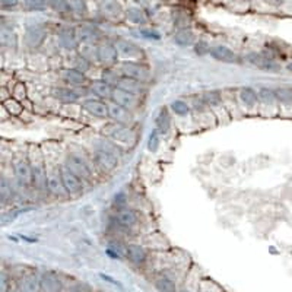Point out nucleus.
Listing matches in <instances>:
<instances>
[{
	"mask_svg": "<svg viewBox=\"0 0 292 292\" xmlns=\"http://www.w3.org/2000/svg\"><path fill=\"white\" fill-rule=\"evenodd\" d=\"M124 257L127 259V262L133 264L134 267H143L149 260V255L145 250V247L141 244H127L126 247V253Z\"/></svg>",
	"mask_w": 292,
	"mask_h": 292,
	"instance_id": "nucleus-21",
	"label": "nucleus"
},
{
	"mask_svg": "<svg viewBox=\"0 0 292 292\" xmlns=\"http://www.w3.org/2000/svg\"><path fill=\"white\" fill-rule=\"evenodd\" d=\"M44 158H46V164H47L48 194H51L54 198H66V190L63 187L62 174H60V164L62 162H57L56 157L48 155L46 152H44Z\"/></svg>",
	"mask_w": 292,
	"mask_h": 292,
	"instance_id": "nucleus-2",
	"label": "nucleus"
},
{
	"mask_svg": "<svg viewBox=\"0 0 292 292\" xmlns=\"http://www.w3.org/2000/svg\"><path fill=\"white\" fill-rule=\"evenodd\" d=\"M92 66H94V65L77 51L75 57H73V66L70 67H73V69H76V70H79V72H82V73H85L86 75V73L92 69Z\"/></svg>",
	"mask_w": 292,
	"mask_h": 292,
	"instance_id": "nucleus-39",
	"label": "nucleus"
},
{
	"mask_svg": "<svg viewBox=\"0 0 292 292\" xmlns=\"http://www.w3.org/2000/svg\"><path fill=\"white\" fill-rule=\"evenodd\" d=\"M0 110H2V122H5L8 117H10V114H9V111L3 107V105H0Z\"/></svg>",
	"mask_w": 292,
	"mask_h": 292,
	"instance_id": "nucleus-54",
	"label": "nucleus"
},
{
	"mask_svg": "<svg viewBox=\"0 0 292 292\" xmlns=\"http://www.w3.org/2000/svg\"><path fill=\"white\" fill-rule=\"evenodd\" d=\"M100 10L104 16L113 22L126 21V9L120 2H100Z\"/></svg>",
	"mask_w": 292,
	"mask_h": 292,
	"instance_id": "nucleus-24",
	"label": "nucleus"
},
{
	"mask_svg": "<svg viewBox=\"0 0 292 292\" xmlns=\"http://www.w3.org/2000/svg\"><path fill=\"white\" fill-rule=\"evenodd\" d=\"M100 276H101V278H103L104 281H107V282H110L111 283V285H115V286H122V285H120V283L117 282V281H114L113 278H110V276H107V275H100Z\"/></svg>",
	"mask_w": 292,
	"mask_h": 292,
	"instance_id": "nucleus-53",
	"label": "nucleus"
},
{
	"mask_svg": "<svg viewBox=\"0 0 292 292\" xmlns=\"http://www.w3.org/2000/svg\"><path fill=\"white\" fill-rule=\"evenodd\" d=\"M28 160L32 171V189H35L38 193L48 194L47 183V164L44 158V152L37 145L28 146Z\"/></svg>",
	"mask_w": 292,
	"mask_h": 292,
	"instance_id": "nucleus-1",
	"label": "nucleus"
},
{
	"mask_svg": "<svg viewBox=\"0 0 292 292\" xmlns=\"http://www.w3.org/2000/svg\"><path fill=\"white\" fill-rule=\"evenodd\" d=\"M139 32H141V35L143 38H148V40H160L161 35L157 32V31H153V29H146V28H141L139 29Z\"/></svg>",
	"mask_w": 292,
	"mask_h": 292,
	"instance_id": "nucleus-49",
	"label": "nucleus"
},
{
	"mask_svg": "<svg viewBox=\"0 0 292 292\" xmlns=\"http://www.w3.org/2000/svg\"><path fill=\"white\" fill-rule=\"evenodd\" d=\"M22 8L25 9V12H44L48 8V2L27 0V2H22Z\"/></svg>",
	"mask_w": 292,
	"mask_h": 292,
	"instance_id": "nucleus-40",
	"label": "nucleus"
},
{
	"mask_svg": "<svg viewBox=\"0 0 292 292\" xmlns=\"http://www.w3.org/2000/svg\"><path fill=\"white\" fill-rule=\"evenodd\" d=\"M259 103H260V114L264 117H274L279 114V104L276 98V91L270 88H260L257 89Z\"/></svg>",
	"mask_w": 292,
	"mask_h": 292,
	"instance_id": "nucleus-11",
	"label": "nucleus"
},
{
	"mask_svg": "<svg viewBox=\"0 0 292 292\" xmlns=\"http://www.w3.org/2000/svg\"><path fill=\"white\" fill-rule=\"evenodd\" d=\"M136 132L133 130L130 126H122V124H115L114 127L110 129L108 132V139L113 141L117 146H120L122 149H129L134 146L136 143Z\"/></svg>",
	"mask_w": 292,
	"mask_h": 292,
	"instance_id": "nucleus-9",
	"label": "nucleus"
},
{
	"mask_svg": "<svg viewBox=\"0 0 292 292\" xmlns=\"http://www.w3.org/2000/svg\"><path fill=\"white\" fill-rule=\"evenodd\" d=\"M60 77H62V81H63L66 85L72 86L73 89H76V88H84V86L86 85L89 86L91 85V82H92V81H89V77H88L85 73L76 70L73 67H65V69H62V70H60Z\"/></svg>",
	"mask_w": 292,
	"mask_h": 292,
	"instance_id": "nucleus-18",
	"label": "nucleus"
},
{
	"mask_svg": "<svg viewBox=\"0 0 292 292\" xmlns=\"http://www.w3.org/2000/svg\"><path fill=\"white\" fill-rule=\"evenodd\" d=\"M41 292H66L67 285L54 270H44L40 275Z\"/></svg>",
	"mask_w": 292,
	"mask_h": 292,
	"instance_id": "nucleus-15",
	"label": "nucleus"
},
{
	"mask_svg": "<svg viewBox=\"0 0 292 292\" xmlns=\"http://www.w3.org/2000/svg\"><path fill=\"white\" fill-rule=\"evenodd\" d=\"M153 286L158 292H177L179 285L174 278H171L165 274H158L153 279Z\"/></svg>",
	"mask_w": 292,
	"mask_h": 292,
	"instance_id": "nucleus-33",
	"label": "nucleus"
},
{
	"mask_svg": "<svg viewBox=\"0 0 292 292\" xmlns=\"http://www.w3.org/2000/svg\"><path fill=\"white\" fill-rule=\"evenodd\" d=\"M237 101L240 105L241 113L247 115L260 114V103H259V94L251 86H243L237 91Z\"/></svg>",
	"mask_w": 292,
	"mask_h": 292,
	"instance_id": "nucleus-6",
	"label": "nucleus"
},
{
	"mask_svg": "<svg viewBox=\"0 0 292 292\" xmlns=\"http://www.w3.org/2000/svg\"><path fill=\"white\" fill-rule=\"evenodd\" d=\"M12 98H15L19 103H24L27 100V88L24 84H21V82L16 84V86L12 91Z\"/></svg>",
	"mask_w": 292,
	"mask_h": 292,
	"instance_id": "nucleus-45",
	"label": "nucleus"
},
{
	"mask_svg": "<svg viewBox=\"0 0 292 292\" xmlns=\"http://www.w3.org/2000/svg\"><path fill=\"white\" fill-rule=\"evenodd\" d=\"M111 224H113L115 231H122L124 234L130 232L139 224V215L136 210H133L130 207H122V209H115L113 218H111Z\"/></svg>",
	"mask_w": 292,
	"mask_h": 292,
	"instance_id": "nucleus-5",
	"label": "nucleus"
},
{
	"mask_svg": "<svg viewBox=\"0 0 292 292\" xmlns=\"http://www.w3.org/2000/svg\"><path fill=\"white\" fill-rule=\"evenodd\" d=\"M91 160L92 164L103 172H111L117 168L119 165V157L113 152L105 151L101 148H94L91 152Z\"/></svg>",
	"mask_w": 292,
	"mask_h": 292,
	"instance_id": "nucleus-12",
	"label": "nucleus"
},
{
	"mask_svg": "<svg viewBox=\"0 0 292 292\" xmlns=\"http://www.w3.org/2000/svg\"><path fill=\"white\" fill-rule=\"evenodd\" d=\"M70 8H72V13H75L76 16L82 18L85 16L86 12V2H70Z\"/></svg>",
	"mask_w": 292,
	"mask_h": 292,
	"instance_id": "nucleus-46",
	"label": "nucleus"
},
{
	"mask_svg": "<svg viewBox=\"0 0 292 292\" xmlns=\"http://www.w3.org/2000/svg\"><path fill=\"white\" fill-rule=\"evenodd\" d=\"M157 130L160 134H167L171 130V115L167 108H161L160 114L155 120Z\"/></svg>",
	"mask_w": 292,
	"mask_h": 292,
	"instance_id": "nucleus-37",
	"label": "nucleus"
},
{
	"mask_svg": "<svg viewBox=\"0 0 292 292\" xmlns=\"http://www.w3.org/2000/svg\"><path fill=\"white\" fill-rule=\"evenodd\" d=\"M119 51L114 43L103 41L98 46V63L104 67H114L119 65Z\"/></svg>",
	"mask_w": 292,
	"mask_h": 292,
	"instance_id": "nucleus-17",
	"label": "nucleus"
},
{
	"mask_svg": "<svg viewBox=\"0 0 292 292\" xmlns=\"http://www.w3.org/2000/svg\"><path fill=\"white\" fill-rule=\"evenodd\" d=\"M199 292H224L222 288H219L217 283L210 279H202L200 281V286H199Z\"/></svg>",
	"mask_w": 292,
	"mask_h": 292,
	"instance_id": "nucleus-44",
	"label": "nucleus"
},
{
	"mask_svg": "<svg viewBox=\"0 0 292 292\" xmlns=\"http://www.w3.org/2000/svg\"><path fill=\"white\" fill-rule=\"evenodd\" d=\"M124 205H126L124 194H123V193L115 194V196H114V206H115V209H122V207H124Z\"/></svg>",
	"mask_w": 292,
	"mask_h": 292,
	"instance_id": "nucleus-50",
	"label": "nucleus"
},
{
	"mask_svg": "<svg viewBox=\"0 0 292 292\" xmlns=\"http://www.w3.org/2000/svg\"><path fill=\"white\" fill-rule=\"evenodd\" d=\"M174 43L180 46V47H190L196 44V37L194 32L190 28H180L176 34H174Z\"/></svg>",
	"mask_w": 292,
	"mask_h": 292,
	"instance_id": "nucleus-35",
	"label": "nucleus"
},
{
	"mask_svg": "<svg viewBox=\"0 0 292 292\" xmlns=\"http://www.w3.org/2000/svg\"><path fill=\"white\" fill-rule=\"evenodd\" d=\"M8 292H21L18 289V286H16V282H15V281L12 282V285H10V288L8 289Z\"/></svg>",
	"mask_w": 292,
	"mask_h": 292,
	"instance_id": "nucleus-55",
	"label": "nucleus"
},
{
	"mask_svg": "<svg viewBox=\"0 0 292 292\" xmlns=\"http://www.w3.org/2000/svg\"><path fill=\"white\" fill-rule=\"evenodd\" d=\"M114 46L119 51V56L123 57L126 62H139L143 59V51L139 46H136L130 40L126 38H117L114 41Z\"/></svg>",
	"mask_w": 292,
	"mask_h": 292,
	"instance_id": "nucleus-14",
	"label": "nucleus"
},
{
	"mask_svg": "<svg viewBox=\"0 0 292 292\" xmlns=\"http://www.w3.org/2000/svg\"><path fill=\"white\" fill-rule=\"evenodd\" d=\"M194 53H196L198 56H206V54L210 53V47H209V44H207L206 41L200 40V41H198V43L194 44Z\"/></svg>",
	"mask_w": 292,
	"mask_h": 292,
	"instance_id": "nucleus-47",
	"label": "nucleus"
},
{
	"mask_svg": "<svg viewBox=\"0 0 292 292\" xmlns=\"http://www.w3.org/2000/svg\"><path fill=\"white\" fill-rule=\"evenodd\" d=\"M276 98L279 104V114L283 117H292V89L291 88H278Z\"/></svg>",
	"mask_w": 292,
	"mask_h": 292,
	"instance_id": "nucleus-30",
	"label": "nucleus"
},
{
	"mask_svg": "<svg viewBox=\"0 0 292 292\" xmlns=\"http://www.w3.org/2000/svg\"><path fill=\"white\" fill-rule=\"evenodd\" d=\"M15 187L12 184L10 179H8L5 174L2 176V186H0V198H2V205L5 206L6 203H10L15 199Z\"/></svg>",
	"mask_w": 292,
	"mask_h": 292,
	"instance_id": "nucleus-36",
	"label": "nucleus"
},
{
	"mask_svg": "<svg viewBox=\"0 0 292 292\" xmlns=\"http://www.w3.org/2000/svg\"><path fill=\"white\" fill-rule=\"evenodd\" d=\"M245 60L251 65L256 66L259 70L269 72V73H278L281 70V65H278L274 60V57L264 56L260 53H248L245 56Z\"/></svg>",
	"mask_w": 292,
	"mask_h": 292,
	"instance_id": "nucleus-16",
	"label": "nucleus"
},
{
	"mask_svg": "<svg viewBox=\"0 0 292 292\" xmlns=\"http://www.w3.org/2000/svg\"><path fill=\"white\" fill-rule=\"evenodd\" d=\"M161 134L158 133L157 129H153L149 134V138H148V151L149 152H155L160 149V145H161Z\"/></svg>",
	"mask_w": 292,
	"mask_h": 292,
	"instance_id": "nucleus-43",
	"label": "nucleus"
},
{
	"mask_svg": "<svg viewBox=\"0 0 292 292\" xmlns=\"http://www.w3.org/2000/svg\"><path fill=\"white\" fill-rule=\"evenodd\" d=\"M48 8L51 10H54V12H57V13H72L70 2H63V0L48 2Z\"/></svg>",
	"mask_w": 292,
	"mask_h": 292,
	"instance_id": "nucleus-42",
	"label": "nucleus"
},
{
	"mask_svg": "<svg viewBox=\"0 0 292 292\" xmlns=\"http://www.w3.org/2000/svg\"><path fill=\"white\" fill-rule=\"evenodd\" d=\"M91 94L94 95V98H98V100H103V101H107L110 103L111 101V96H113L114 86H111L110 84H107L103 79H94L91 82V85L88 86Z\"/></svg>",
	"mask_w": 292,
	"mask_h": 292,
	"instance_id": "nucleus-27",
	"label": "nucleus"
},
{
	"mask_svg": "<svg viewBox=\"0 0 292 292\" xmlns=\"http://www.w3.org/2000/svg\"><path fill=\"white\" fill-rule=\"evenodd\" d=\"M82 108L95 119H100V120L110 119V115H108V103L103 101V100L89 96V98H86V100L82 101Z\"/></svg>",
	"mask_w": 292,
	"mask_h": 292,
	"instance_id": "nucleus-20",
	"label": "nucleus"
},
{
	"mask_svg": "<svg viewBox=\"0 0 292 292\" xmlns=\"http://www.w3.org/2000/svg\"><path fill=\"white\" fill-rule=\"evenodd\" d=\"M126 21L133 25H146L148 24V13L146 10L142 9L141 6H129L126 8Z\"/></svg>",
	"mask_w": 292,
	"mask_h": 292,
	"instance_id": "nucleus-34",
	"label": "nucleus"
},
{
	"mask_svg": "<svg viewBox=\"0 0 292 292\" xmlns=\"http://www.w3.org/2000/svg\"><path fill=\"white\" fill-rule=\"evenodd\" d=\"M209 56L212 57V59H215L217 62H221V63H228V65L238 63V56H237L236 53L229 47L222 46V44L212 46Z\"/></svg>",
	"mask_w": 292,
	"mask_h": 292,
	"instance_id": "nucleus-29",
	"label": "nucleus"
},
{
	"mask_svg": "<svg viewBox=\"0 0 292 292\" xmlns=\"http://www.w3.org/2000/svg\"><path fill=\"white\" fill-rule=\"evenodd\" d=\"M111 103L117 104V105H120V107L126 108V110H129V111H132V113L133 111H136V110L142 105V101L139 96L129 94V92L123 91L120 88H114L113 96H111Z\"/></svg>",
	"mask_w": 292,
	"mask_h": 292,
	"instance_id": "nucleus-19",
	"label": "nucleus"
},
{
	"mask_svg": "<svg viewBox=\"0 0 292 292\" xmlns=\"http://www.w3.org/2000/svg\"><path fill=\"white\" fill-rule=\"evenodd\" d=\"M117 70L122 77H130V79H136L139 82L146 84L151 79V70L149 67L145 66L141 62H126L123 60L117 65Z\"/></svg>",
	"mask_w": 292,
	"mask_h": 292,
	"instance_id": "nucleus-8",
	"label": "nucleus"
},
{
	"mask_svg": "<svg viewBox=\"0 0 292 292\" xmlns=\"http://www.w3.org/2000/svg\"><path fill=\"white\" fill-rule=\"evenodd\" d=\"M0 92H2V94H0V101H2V104L6 103L8 100H10V98H12V92H10L6 86H2Z\"/></svg>",
	"mask_w": 292,
	"mask_h": 292,
	"instance_id": "nucleus-51",
	"label": "nucleus"
},
{
	"mask_svg": "<svg viewBox=\"0 0 292 292\" xmlns=\"http://www.w3.org/2000/svg\"><path fill=\"white\" fill-rule=\"evenodd\" d=\"M199 286H200V283L196 285V286H190L189 282L186 281V283H184L183 286H180L177 292H199Z\"/></svg>",
	"mask_w": 292,
	"mask_h": 292,
	"instance_id": "nucleus-52",
	"label": "nucleus"
},
{
	"mask_svg": "<svg viewBox=\"0 0 292 292\" xmlns=\"http://www.w3.org/2000/svg\"><path fill=\"white\" fill-rule=\"evenodd\" d=\"M115 88H120L123 91H126V92H129V94L132 95H136L139 98L146 92V84L139 82L136 79H130V77H122Z\"/></svg>",
	"mask_w": 292,
	"mask_h": 292,
	"instance_id": "nucleus-32",
	"label": "nucleus"
},
{
	"mask_svg": "<svg viewBox=\"0 0 292 292\" xmlns=\"http://www.w3.org/2000/svg\"><path fill=\"white\" fill-rule=\"evenodd\" d=\"M46 37H47L46 28L40 24H34V25L27 27V29H25L24 41L29 48H37L43 46V43L46 41Z\"/></svg>",
	"mask_w": 292,
	"mask_h": 292,
	"instance_id": "nucleus-22",
	"label": "nucleus"
},
{
	"mask_svg": "<svg viewBox=\"0 0 292 292\" xmlns=\"http://www.w3.org/2000/svg\"><path fill=\"white\" fill-rule=\"evenodd\" d=\"M2 105L9 111L10 115H21L22 111H24V104L16 101L15 98H10V100H8L6 103L2 104Z\"/></svg>",
	"mask_w": 292,
	"mask_h": 292,
	"instance_id": "nucleus-41",
	"label": "nucleus"
},
{
	"mask_svg": "<svg viewBox=\"0 0 292 292\" xmlns=\"http://www.w3.org/2000/svg\"><path fill=\"white\" fill-rule=\"evenodd\" d=\"M12 172L21 187H32V171L28 152H18L12 158Z\"/></svg>",
	"mask_w": 292,
	"mask_h": 292,
	"instance_id": "nucleus-4",
	"label": "nucleus"
},
{
	"mask_svg": "<svg viewBox=\"0 0 292 292\" xmlns=\"http://www.w3.org/2000/svg\"><path fill=\"white\" fill-rule=\"evenodd\" d=\"M286 69H288V70H289V72H291V73H292V62H291V63H289V65H288V66H286Z\"/></svg>",
	"mask_w": 292,
	"mask_h": 292,
	"instance_id": "nucleus-56",
	"label": "nucleus"
},
{
	"mask_svg": "<svg viewBox=\"0 0 292 292\" xmlns=\"http://www.w3.org/2000/svg\"><path fill=\"white\" fill-rule=\"evenodd\" d=\"M170 108L171 111L176 115H179V117H187L191 113V107L186 100H174V101H171Z\"/></svg>",
	"mask_w": 292,
	"mask_h": 292,
	"instance_id": "nucleus-38",
	"label": "nucleus"
},
{
	"mask_svg": "<svg viewBox=\"0 0 292 292\" xmlns=\"http://www.w3.org/2000/svg\"><path fill=\"white\" fill-rule=\"evenodd\" d=\"M60 174H62L63 187L66 190V194L69 198H77L84 193V186H85L84 181L69 170L65 162L60 164Z\"/></svg>",
	"mask_w": 292,
	"mask_h": 292,
	"instance_id": "nucleus-10",
	"label": "nucleus"
},
{
	"mask_svg": "<svg viewBox=\"0 0 292 292\" xmlns=\"http://www.w3.org/2000/svg\"><path fill=\"white\" fill-rule=\"evenodd\" d=\"M53 96L59 103L65 105H73L81 100V94L77 92V89H73L70 86H57L53 89Z\"/></svg>",
	"mask_w": 292,
	"mask_h": 292,
	"instance_id": "nucleus-28",
	"label": "nucleus"
},
{
	"mask_svg": "<svg viewBox=\"0 0 292 292\" xmlns=\"http://www.w3.org/2000/svg\"><path fill=\"white\" fill-rule=\"evenodd\" d=\"M67 165V168L76 174L84 183H92L94 174H92V167L88 158H85L84 153H79L76 151L67 152L66 158L63 161Z\"/></svg>",
	"mask_w": 292,
	"mask_h": 292,
	"instance_id": "nucleus-3",
	"label": "nucleus"
},
{
	"mask_svg": "<svg viewBox=\"0 0 292 292\" xmlns=\"http://www.w3.org/2000/svg\"><path fill=\"white\" fill-rule=\"evenodd\" d=\"M76 35L82 46H100L103 41V32L94 24H82L76 28Z\"/></svg>",
	"mask_w": 292,
	"mask_h": 292,
	"instance_id": "nucleus-13",
	"label": "nucleus"
},
{
	"mask_svg": "<svg viewBox=\"0 0 292 292\" xmlns=\"http://www.w3.org/2000/svg\"><path fill=\"white\" fill-rule=\"evenodd\" d=\"M202 98L205 100V103L207 104V107L210 108V111L213 113L218 122L228 123L231 120V115L228 113L224 98H222V91H217V89L206 91L203 92Z\"/></svg>",
	"mask_w": 292,
	"mask_h": 292,
	"instance_id": "nucleus-7",
	"label": "nucleus"
},
{
	"mask_svg": "<svg viewBox=\"0 0 292 292\" xmlns=\"http://www.w3.org/2000/svg\"><path fill=\"white\" fill-rule=\"evenodd\" d=\"M57 43L59 46L66 51H77L79 50V38L76 35V29L63 28L57 32Z\"/></svg>",
	"mask_w": 292,
	"mask_h": 292,
	"instance_id": "nucleus-25",
	"label": "nucleus"
},
{
	"mask_svg": "<svg viewBox=\"0 0 292 292\" xmlns=\"http://www.w3.org/2000/svg\"><path fill=\"white\" fill-rule=\"evenodd\" d=\"M15 282L21 292H41L40 275L34 270H25Z\"/></svg>",
	"mask_w": 292,
	"mask_h": 292,
	"instance_id": "nucleus-23",
	"label": "nucleus"
},
{
	"mask_svg": "<svg viewBox=\"0 0 292 292\" xmlns=\"http://www.w3.org/2000/svg\"><path fill=\"white\" fill-rule=\"evenodd\" d=\"M108 115L115 124H122V126H130L133 122V113L123 108L120 105L114 103H108Z\"/></svg>",
	"mask_w": 292,
	"mask_h": 292,
	"instance_id": "nucleus-26",
	"label": "nucleus"
},
{
	"mask_svg": "<svg viewBox=\"0 0 292 292\" xmlns=\"http://www.w3.org/2000/svg\"><path fill=\"white\" fill-rule=\"evenodd\" d=\"M0 6H2L3 12H10V10H13L15 8H18V6H22V3L15 2V0H2Z\"/></svg>",
	"mask_w": 292,
	"mask_h": 292,
	"instance_id": "nucleus-48",
	"label": "nucleus"
},
{
	"mask_svg": "<svg viewBox=\"0 0 292 292\" xmlns=\"http://www.w3.org/2000/svg\"><path fill=\"white\" fill-rule=\"evenodd\" d=\"M190 107H191V113L196 115L198 122L205 120L206 123H209V119H215V115L210 111V108L207 107V104L205 103V100L202 98V95H200V96H194V98H193V103L190 104Z\"/></svg>",
	"mask_w": 292,
	"mask_h": 292,
	"instance_id": "nucleus-31",
	"label": "nucleus"
}]
</instances>
